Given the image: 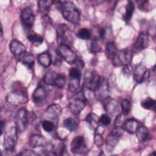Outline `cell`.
<instances>
[{
	"label": "cell",
	"instance_id": "cell-45",
	"mask_svg": "<svg viewBox=\"0 0 156 156\" xmlns=\"http://www.w3.org/2000/svg\"><path fill=\"white\" fill-rule=\"evenodd\" d=\"M121 124H122V122H121V115L119 114L116 118V119L115 121L114 127H121Z\"/></svg>",
	"mask_w": 156,
	"mask_h": 156
},
{
	"label": "cell",
	"instance_id": "cell-40",
	"mask_svg": "<svg viewBox=\"0 0 156 156\" xmlns=\"http://www.w3.org/2000/svg\"><path fill=\"white\" fill-rule=\"evenodd\" d=\"M99 122L104 126H108L111 122V118L107 114H103L99 118Z\"/></svg>",
	"mask_w": 156,
	"mask_h": 156
},
{
	"label": "cell",
	"instance_id": "cell-5",
	"mask_svg": "<svg viewBox=\"0 0 156 156\" xmlns=\"http://www.w3.org/2000/svg\"><path fill=\"white\" fill-rule=\"evenodd\" d=\"M113 64L115 66H126L130 65L132 60V54L131 50L126 48L117 51L114 57L112 59Z\"/></svg>",
	"mask_w": 156,
	"mask_h": 156
},
{
	"label": "cell",
	"instance_id": "cell-31",
	"mask_svg": "<svg viewBox=\"0 0 156 156\" xmlns=\"http://www.w3.org/2000/svg\"><path fill=\"white\" fill-rule=\"evenodd\" d=\"M105 130V127L103 126H99L97 129L95 130V135H94V143L98 146H101L103 142V137L102 135Z\"/></svg>",
	"mask_w": 156,
	"mask_h": 156
},
{
	"label": "cell",
	"instance_id": "cell-42",
	"mask_svg": "<svg viewBox=\"0 0 156 156\" xmlns=\"http://www.w3.org/2000/svg\"><path fill=\"white\" fill-rule=\"evenodd\" d=\"M148 78L150 81H152L155 79V66H153L151 68L148 75Z\"/></svg>",
	"mask_w": 156,
	"mask_h": 156
},
{
	"label": "cell",
	"instance_id": "cell-9",
	"mask_svg": "<svg viewBox=\"0 0 156 156\" xmlns=\"http://www.w3.org/2000/svg\"><path fill=\"white\" fill-rule=\"evenodd\" d=\"M102 78V77L100 76L95 71L87 70L84 76V85L87 89L94 91Z\"/></svg>",
	"mask_w": 156,
	"mask_h": 156
},
{
	"label": "cell",
	"instance_id": "cell-12",
	"mask_svg": "<svg viewBox=\"0 0 156 156\" xmlns=\"http://www.w3.org/2000/svg\"><path fill=\"white\" fill-rule=\"evenodd\" d=\"M81 73L78 68H72L69 71V83L68 88L71 92H76L77 91L80 81Z\"/></svg>",
	"mask_w": 156,
	"mask_h": 156
},
{
	"label": "cell",
	"instance_id": "cell-37",
	"mask_svg": "<svg viewBox=\"0 0 156 156\" xmlns=\"http://www.w3.org/2000/svg\"><path fill=\"white\" fill-rule=\"evenodd\" d=\"M66 83V77L62 73H58L55 82V85L59 88H63Z\"/></svg>",
	"mask_w": 156,
	"mask_h": 156
},
{
	"label": "cell",
	"instance_id": "cell-23",
	"mask_svg": "<svg viewBox=\"0 0 156 156\" xmlns=\"http://www.w3.org/2000/svg\"><path fill=\"white\" fill-rule=\"evenodd\" d=\"M19 60L24 65L32 68L35 63L34 55L29 52H24L19 56Z\"/></svg>",
	"mask_w": 156,
	"mask_h": 156
},
{
	"label": "cell",
	"instance_id": "cell-2",
	"mask_svg": "<svg viewBox=\"0 0 156 156\" xmlns=\"http://www.w3.org/2000/svg\"><path fill=\"white\" fill-rule=\"evenodd\" d=\"M18 132L16 127L12 126L5 133L3 146L4 151L8 154H10L15 150L18 141Z\"/></svg>",
	"mask_w": 156,
	"mask_h": 156
},
{
	"label": "cell",
	"instance_id": "cell-4",
	"mask_svg": "<svg viewBox=\"0 0 156 156\" xmlns=\"http://www.w3.org/2000/svg\"><path fill=\"white\" fill-rule=\"evenodd\" d=\"M57 39L59 44L70 46L73 43V37L69 27L66 24H60L57 28Z\"/></svg>",
	"mask_w": 156,
	"mask_h": 156
},
{
	"label": "cell",
	"instance_id": "cell-10",
	"mask_svg": "<svg viewBox=\"0 0 156 156\" xmlns=\"http://www.w3.org/2000/svg\"><path fill=\"white\" fill-rule=\"evenodd\" d=\"M95 97L98 100L101 102L108 101L110 97L109 86L107 82L104 77L102 78L98 86L94 91Z\"/></svg>",
	"mask_w": 156,
	"mask_h": 156
},
{
	"label": "cell",
	"instance_id": "cell-18",
	"mask_svg": "<svg viewBox=\"0 0 156 156\" xmlns=\"http://www.w3.org/2000/svg\"><path fill=\"white\" fill-rule=\"evenodd\" d=\"M48 143V141L45 137L38 134H33L30 135L29 139V144L33 148L44 147Z\"/></svg>",
	"mask_w": 156,
	"mask_h": 156
},
{
	"label": "cell",
	"instance_id": "cell-48",
	"mask_svg": "<svg viewBox=\"0 0 156 156\" xmlns=\"http://www.w3.org/2000/svg\"><path fill=\"white\" fill-rule=\"evenodd\" d=\"M5 126V123L4 121L3 120H1V135L2 134L3 132H4V127Z\"/></svg>",
	"mask_w": 156,
	"mask_h": 156
},
{
	"label": "cell",
	"instance_id": "cell-30",
	"mask_svg": "<svg viewBox=\"0 0 156 156\" xmlns=\"http://www.w3.org/2000/svg\"><path fill=\"white\" fill-rule=\"evenodd\" d=\"M118 51V49L113 42H108L105 46V55L109 59H112Z\"/></svg>",
	"mask_w": 156,
	"mask_h": 156
},
{
	"label": "cell",
	"instance_id": "cell-17",
	"mask_svg": "<svg viewBox=\"0 0 156 156\" xmlns=\"http://www.w3.org/2000/svg\"><path fill=\"white\" fill-rule=\"evenodd\" d=\"M10 51L15 56H20L21 54L26 52V47L20 41L13 39L9 44Z\"/></svg>",
	"mask_w": 156,
	"mask_h": 156
},
{
	"label": "cell",
	"instance_id": "cell-34",
	"mask_svg": "<svg viewBox=\"0 0 156 156\" xmlns=\"http://www.w3.org/2000/svg\"><path fill=\"white\" fill-rule=\"evenodd\" d=\"M89 49L91 52L96 54L101 51V47L96 38L92 39L89 44Z\"/></svg>",
	"mask_w": 156,
	"mask_h": 156
},
{
	"label": "cell",
	"instance_id": "cell-11",
	"mask_svg": "<svg viewBox=\"0 0 156 156\" xmlns=\"http://www.w3.org/2000/svg\"><path fill=\"white\" fill-rule=\"evenodd\" d=\"M123 133V129L122 127H114L110 133L106 138L105 143L107 149L112 150L118 144L119 140Z\"/></svg>",
	"mask_w": 156,
	"mask_h": 156
},
{
	"label": "cell",
	"instance_id": "cell-26",
	"mask_svg": "<svg viewBox=\"0 0 156 156\" xmlns=\"http://www.w3.org/2000/svg\"><path fill=\"white\" fill-rule=\"evenodd\" d=\"M135 133L136 138L140 142L145 141L149 136V130L147 128L144 126H138Z\"/></svg>",
	"mask_w": 156,
	"mask_h": 156
},
{
	"label": "cell",
	"instance_id": "cell-20",
	"mask_svg": "<svg viewBox=\"0 0 156 156\" xmlns=\"http://www.w3.org/2000/svg\"><path fill=\"white\" fill-rule=\"evenodd\" d=\"M133 71L134 80L138 83L143 82L147 72V68L140 63L137 65Z\"/></svg>",
	"mask_w": 156,
	"mask_h": 156
},
{
	"label": "cell",
	"instance_id": "cell-47",
	"mask_svg": "<svg viewBox=\"0 0 156 156\" xmlns=\"http://www.w3.org/2000/svg\"><path fill=\"white\" fill-rule=\"evenodd\" d=\"M99 35L101 37V38L102 39H104L105 35V30L104 28H101L99 30Z\"/></svg>",
	"mask_w": 156,
	"mask_h": 156
},
{
	"label": "cell",
	"instance_id": "cell-13",
	"mask_svg": "<svg viewBox=\"0 0 156 156\" xmlns=\"http://www.w3.org/2000/svg\"><path fill=\"white\" fill-rule=\"evenodd\" d=\"M71 151L74 154H83L87 152V147L85 138L83 136H75L71 141Z\"/></svg>",
	"mask_w": 156,
	"mask_h": 156
},
{
	"label": "cell",
	"instance_id": "cell-36",
	"mask_svg": "<svg viewBox=\"0 0 156 156\" xmlns=\"http://www.w3.org/2000/svg\"><path fill=\"white\" fill-rule=\"evenodd\" d=\"M77 36L82 40H88L91 37V32L87 28H81L78 30Z\"/></svg>",
	"mask_w": 156,
	"mask_h": 156
},
{
	"label": "cell",
	"instance_id": "cell-28",
	"mask_svg": "<svg viewBox=\"0 0 156 156\" xmlns=\"http://www.w3.org/2000/svg\"><path fill=\"white\" fill-rule=\"evenodd\" d=\"M57 75H58V73H55V71H48L47 73H46V74L43 76V82L47 85L54 86Z\"/></svg>",
	"mask_w": 156,
	"mask_h": 156
},
{
	"label": "cell",
	"instance_id": "cell-7",
	"mask_svg": "<svg viewBox=\"0 0 156 156\" xmlns=\"http://www.w3.org/2000/svg\"><path fill=\"white\" fill-rule=\"evenodd\" d=\"M5 100L10 105L17 107L27 103L28 98L26 93L24 91L14 90L7 94Z\"/></svg>",
	"mask_w": 156,
	"mask_h": 156
},
{
	"label": "cell",
	"instance_id": "cell-32",
	"mask_svg": "<svg viewBox=\"0 0 156 156\" xmlns=\"http://www.w3.org/2000/svg\"><path fill=\"white\" fill-rule=\"evenodd\" d=\"M64 127L69 132L75 131L78 128L77 122L73 118H67L63 122Z\"/></svg>",
	"mask_w": 156,
	"mask_h": 156
},
{
	"label": "cell",
	"instance_id": "cell-24",
	"mask_svg": "<svg viewBox=\"0 0 156 156\" xmlns=\"http://www.w3.org/2000/svg\"><path fill=\"white\" fill-rule=\"evenodd\" d=\"M38 63L43 67L48 68L52 63V57L48 52H43L39 54L37 57Z\"/></svg>",
	"mask_w": 156,
	"mask_h": 156
},
{
	"label": "cell",
	"instance_id": "cell-21",
	"mask_svg": "<svg viewBox=\"0 0 156 156\" xmlns=\"http://www.w3.org/2000/svg\"><path fill=\"white\" fill-rule=\"evenodd\" d=\"M139 126L138 122L135 119H129L126 120L123 124V129L129 133L133 134L135 133Z\"/></svg>",
	"mask_w": 156,
	"mask_h": 156
},
{
	"label": "cell",
	"instance_id": "cell-43",
	"mask_svg": "<svg viewBox=\"0 0 156 156\" xmlns=\"http://www.w3.org/2000/svg\"><path fill=\"white\" fill-rule=\"evenodd\" d=\"M18 155H31V156H34V155H38V154L35 152L31 150H24L22 151L20 153L18 154Z\"/></svg>",
	"mask_w": 156,
	"mask_h": 156
},
{
	"label": "cell",
	"instance_id": "cell-15",
	"mask_svg": "<svg viewBox=\"0 0 156 156\" xmlns=\"http://www.w3.org/2000/svg\"><path fill=\"white\" fill-rule=\"evenodd\" d=\"M62 108L58 104H52L49 105L46 110L43 116L47 119L57 121L62 113Z\"/></svg>",
	"mask_w": 156,
	"mask_h": 156
},
{
	"label": "cell",
	"instance_id": "cell-46",
	"mask_svg": "<svg viewBox=\"0 0 156 156\" xmlns=\"http://www.w3.org/2000/svg\"><path fill=\"white\" fill-rule=\"evenodd\" d=\"M41 21L42 23L43 24V25L44 24V26L46 25H48L51 24V19L49 18V17H48V16H47L46 15H44L42 18H41Z\"/></svg>",
	"mask_w": 156,
	"mask_h": 156
},
{
	"label": "cell",
	"instance_id": "cell-29",
	"mask_svg": "<svg viewBox=\"0 0 156 156\" xmlns=\"http://www.w3.org/2000/svg\"><path fill=\"white\" fill-rule=\"evenodd\" d=\"M107 112L112 115H113L117 112H118L119 107L117 102L115 100L110 99L107 101L106 105H105Z\"/></svg>",
	"mask_w": 156,
	"mask_h": 156
},
{
	"label": "cell",
	"instance_id": "cell-41",
	"mask_svg": "<svg viewBox=\"0 0 156 156\" xmlns=\"http://www.w3.org/2000/svg\"><path fill=\"white\" fill-rule=\"evenodd\" d=\"M138 8L143 11L146 12L149 10V3L147 1H138Z\"/></svg>",
	"mask_w": 156,
	"mask_h": 156
},
{
	"label": "cell",
	"instance_id": "cell-19",
	"mask_svg": "<svg viewBox=\"0 0 156 156\" xmlns=\"http://www.w3.org/2000/svg\"><path fill=\"white\" fill-rule=\"evenodd\" d=\"M47 96V91L43 86L36 88L32 94V100L35 104L42 103Z\"/></svg>",
	"mask_w": 156,
	"mask_h": 156
},
{
	"label": "cell",
	"instance_id": "cell-1",
	"mask_svg": "<svg viewBox=\"0 0 156 156\" xmlns=\"http://www.w3.org/2000/svg\"><path fill=\"white\" fill-rule=\"evenodd\" d=\"M57 8L62 12L63 17L74 25H79L80 21V12L71 1H58Z\"/></svg>",
	"mask_w": 156,
	"mask_h": 156
},
{
	"label": "cell",
	"instance_id": "cell-6",
	"mask_svg": "<svg viewBox=\"0 0 156 156\" xmlns=\"http://www.w3.org/2000/svg\"><path fill=\"white\" fill-rule=\"evenodd\" d=\"M56 53L57 55L69 64L75 63L78 58L76 53L70 46L66 45L59 44L56 49Z\"/></svg>",
	"mask_w": 156,
	"mask_h": 156
},
{
	"label": "cell",
	"instance_id": "cell-33",
	"mask_svg": "<svg viewBox=\"0 0 156 156\" xmlns=\"http://www.w3.org/2000/svg\"><path fill=\"white\" fill-rule=\"evenodd\" d=\"M27 38L29 41H30L33 44L38 43L40 44L42 43L43 41V38L40 35L34 32L28 34L27 35Z\"/></svg>",
	"mask_w": 156,
	"mask_h": 156
},
{
	"label": "cell",
	"instance_id": "cell-3",
	"mask_svg": "<svg viewBox=\"0 0 156 156\" xmlns=\"http://www.w3.org/2000/svg\"><path fill=\"white\" fill-rule=\"evenodd\" d=\"M86 105V98L83 91L76 92L69 99V108L71 112L75 115H79L84 108Z\"/></svg>",
	"mask_w": 156,
	"mask_h": 156
},
{
	"label": "cell",
	"instance_id": "cell-8",
	"mask_svg": "<svg viewBox=\"0 0 156 156\" xmlns=\"http://www.w3.org/2000/svg\"><path fill=\"white\" fill-rule=\"evenodd\" d=\"M30 113L24 108L20 109L15 118V127L20 133H23L26 129L30 117Z\"/></svg>",
	"mask_w": 156,
	"mask_h": 156
},
{
	"label": "cell",
	"instance_id": "cell-25",
	"mask_svg": "<svg viewBox=\"0 0 156 156\" xmlns=\"http://www.w3.org/2000/svg\"><path fill=\"white\" fill-rule=\"evenodd\" d=\"M54 2V1L51 0H41L38 1V9L39 12L45 15H47Z\"/></svg>",
	"mask_w": 156,
	"mask_h": 156
},
{
	"label": "cell",
	"instance_id": "cell-27",
	"mask_svg": "<svg viewBox=\"0 0 156 156\" xmlns=\"http://www.w3.org/2000/svg\"><path fill=\"white\" fill-rule=\"evenodd\" d=\"M135 10V5L132 1H129L125 7V12L123 15V20L126 22H129L133 15Z\"/></svg>",
	"mask_w": 156,
	"mask_h": 156
},
{
	"label": "cell",
	"instance_id": "cell-39",
	"mask_svg": "<svg viewBox=\"0 0 156 156\" xmlns=\"http://www.w3.org/2000/svg\"><path fill=\"white\" fill-rule=\"evenodd\" d=\"M121 107L123 115H127L129 113L131 109V105L128 100L123 99L121 102Z\"/></svg>",
	"mask_w": 156,
	"mask_h": 156
},
{
	"label": "cell",
	"instance_id": "cell-44",
	"mask_svg": "<svg viewBox=\"0 0 156 156\" xmlns=\"http://www.w3.org/2000/svg\"><path fill=\"white\" fill-rule=\"evenodd\" d=\"M122 72H123L124 74H126L127 76H130L131 74V73H132V72H133L132 66L130 65V64L124 66Z\"/></svg>",
	"mask_w": 156,
	"mask_h": 156
},
{
	"label": "cell",
	"instance_id": "cell-16",
	"mask_svg": "<svg viewBox=\"0 0 156 156\" xmlns=\"http://www.w3.org/2000/svg\"><path fill=\"white\" fill-rule=\"evenodd\" d=\"M21 19L26 27L31 28L35 21V15L32 10L29 7L24 9L21 13Z\"/></svg>",
	"mask_w": 156,
	"mask_h": 156
},
{
	"label": "cell",
	"instance_id": "cell-14",
	"mask_svg": "<svg viewBox=\"0 0 156 156\" xmlns=\"http://www.w3.org/2000/svg\"><path fill=\"white\" fill-rule=\"evenodd\" d=\"M149 41V34L147 32H141L133 44V51L134 52H138L144 50L147 47Z\"/></svg>",
	"mask_w": 156,
	"mask_h": 156
},
{
	"label": "cell",
	"instance_id": "cell-22",
	"mask_svg": "<svg viewBox=\"0 0 156 156\" xmlns=\"http://www.w3.org/2000/svg\"><path fill=\"white\" fill-rule=\"evenodd\" d=\"M86 122L90 129L95 130L99 126V118L96 114L90 113L86 118Z\"/></svg>",
	"mask_w": 156,
	"mask_h": 156
},
{
	"label": "cell",
	"instance_id": "cell-35",
	"mask_svg": "<svg viewBox=\"0 0 156 156\" xmlns=\"http://www.w3.org/2000/svg\"><path fill=\"white\" fill-rule=\"evenodd\" d=\"M155 100L152 98H147L141 102V106L146 110H151L152 108H155Z\"/></svg>",
	"mask_w": 156,
	"mask_h": 156
},
{
	"label": "cell",
	"instance_id": "cell-38",
	"mask_svg": "<svg viewBox=\"0 0 156 156\" xmlns=\"http://www.w3.org/2000/svg\"><path fill=\"white\" fill-rule=\"evenodd\" d=\"M41 126L43 129L47 132H51L55 129V124L54 122L46 119L42 121Z\"/></svg>",
	"mask_w": 156,
	"mask_h": 156
}]
</instances>
